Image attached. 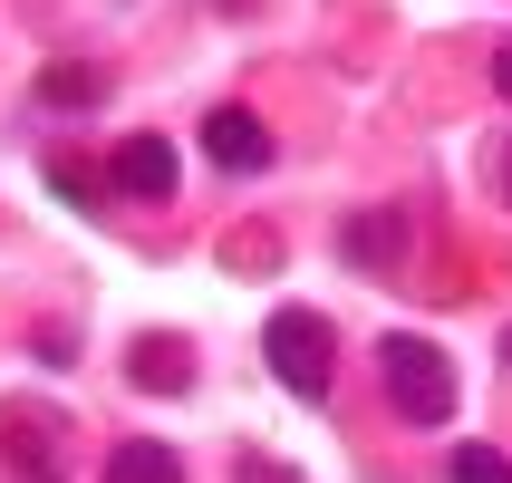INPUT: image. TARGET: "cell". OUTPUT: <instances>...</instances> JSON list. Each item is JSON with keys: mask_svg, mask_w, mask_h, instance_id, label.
<instances>
[{"mask_svg": "<svg viewBox=\"0 0 512 483\" xmlns=\"http://www.w3.org/2000/svg\"><path fill=\"white\" fill-rule=\"evenodd\" d=\"M0 455H10L20 483H58V435H49V416H29V406L0 416Z\"/></svg>", "mask_w": 512, "mask_h": 483, "instance_id": "5b68a950", "label": "cell"}, {"mask_svg": "<svg viewBox=\"0 0 512 483\" xmlns=\"http://www.w3.org/2000/svg\"><path fill=\"white\" fill-rule=\"evenodd\" d=\"M49 194H68V203H78V213H97V203H107V194H97V174H87V165H49Z\"/></svg>", "mask_w": 512, "mask_h": 483, "instance_id": "8fae6325", "label": "cell"}, {"mask_svg": "<svg viewBox=\"0 0 512 483\" xmlns=\"http://www.w3.org/2000/svg\"><path fill=\"white\" fill-rule=\"evenodd\" d=\"M39 107H58V116H78V107H107V68L49 58V68H39Z\"/></svg>", "mask_w": 512, "mask_h": 483, "instance_id": "52a82bcc", "label": "cell"}, {"mask_svg": "<svg viewBox=\"0 0 512 483\" xmlns=\"http://www.w3.org/2000/svg\"><path fill=\"white\" fill-rule=\"evenodd\" d=\"M232 483H300V474H281V464H261V455H242V464H232Z\"/></svg>", "mask_w": 512, "mask_h": 483, "instance_id": "7c38bea8", "label": "cell"}, {"mask_svg": "<svg viewBox=\"0 0 512 483\" xmlns=\"http://www.w3.org/2000/svg\"><path fill=\"white\" fill-rule=\"evenodd\" d=\"M377 377H387V397H397L406 426H445L455 416V368H445V348L397 329V339H377Z\"/></svg>", "mask_w": 512, "mask_h": 483, "instance_id": "6da1fadb", "label": "cell"}, {"mask_svg": "<svg viewBox=\"0 0 512 483\" xmlns=\"http://www.w3.org/2000/svg\"><path fill=\"white\" fill-rule=\"evenodd\" d=\"M503 184H512V145H503Z\"/></svg>", "mask_w": 512, "mask_h": 483, "instance_id": "5bb4252c", "label": "cell"}, {"mask_svg": "<svg viewBox=\"0 0 512 483\" xmlns=\"http://www.w3.org/2000/svg\"><path fill=\"white\" fill-rule=\"evenodd\" d=\"M339 252L358 261V271H397V261H406V223H397V213H348Z\"/></svg>", "mask_w": 512, "mask_h": 483, "instance_id": "8992f818", "label": "cell"}, {"mask_svg": "<svg viewBox=\"0 0 512 483\" xmlns=\"http://www.w3.org/2000/svg\"><path fill=\"white\" fill-rule=\"evenodd\" d=\"M445 474H455V483H512V455H493V445H455Z\"/></svg>", "mask_w": 512, "mask_h": 483, "instance_id": "30bf717a", "label": "cell"}, {"mask_svg": "<svg viewBox=\"0 0 512 483\" xmlns=\"http://www.w3.org/2000/svg\"><path fill=\"white\" fill-rule=\"evenodd\" d=\"M493 87H503V97H512V39H503V49H493Z\"/></svg>", "mask_w": 512, "mask_h": 483, "instance_id": "4fadbf2b", "label": "cell"}, {"mask_svg": "<svg viewBox=\"0 0 512 483\" xmlns=\"http://www.w3.org/2000/svg\"><path fill=\"white\" fill-rule=\"evenodd\" d=\"M107 483H184V464H174V445L136 435V445H116V455H107Z\"/></svg>", "mask_w": 512, "mask_h": 483, "instance_id": "9c48e42d", "label": "cell"}, {"mask_svg": "<svg viewBox=\"0 0 512 483\" xmlns=\"http://www.w3.org/2000/svg\"><path fill=\"white\" fill-rule=\"evenodd\" d=\"M261 348H271V377H281L290 397H329V319L319 310H281L271 329H261Z\"/></svg>", "mask_w": 512, "mask_h": 483, "instance_id": "7a4b0ae2", "label": "cell"}, {"mask_svg": "<svg viewBox=\"0 0 512 483\" xmlns=\"http://www.w3.org/2000/svg\"><path fill=\"white\" fill-rule=\"evenodd\" d=\"M107 184H116V194H136V203H165L174 194V145L165 136H126L107 155Z\"/></svg>", "mask_w": 512, "mask_h": 483, "instance_id": "277c9868", "label": "cell"}, {"mask_svg": "<svg viewBox=\"0 0 512 483\" xmlns=\"http://www.w3.org/2000/svg\"><path fill=\"white\" fill-rule=\"evenodd\" d=\"M203 155H213L223 174H261L271 165V126H261L252 107H213L203 116Z\"/></svg>", "mask_w": 512, "mask_h": 483, "instance_id": "3957f363", "label": "cell"}, {"mask_svg": "<svg viewBox=\"0 0 512 483\" xmlns=\"http://www.w3.org/2000/svg\"><path fill=\"white\" fill-rule=\"evenodd\" d=\"M126 377H136V387H155V397H184V387H194V358H184V339H136Z\"/></svg>", "mask_w": 512, "mask_h": 483, "instance_id": "ba28073f", "label": "cell"}]
</instances>
